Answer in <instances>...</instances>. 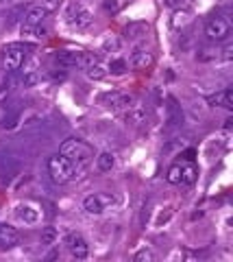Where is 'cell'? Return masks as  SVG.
<instances>
[{
    "label": "cell",
    "mask_w": 233,
    "mask_h": 262,
    "mask_svg": "<svg viewBox=\"0 0 233 262\" xmlns=\"http://www.w3.org/2000/svg\"><path fill=\"white\" fill-rule=\"evenodd\" d=\"M59 153L66 155V158L74 164L76 175L83 173V170L92 164V158H94V151L90 149V144H85L83 140H79V138H68V140H63L59 146Z\"/></svg>",
    "instance_id": "cell-1"
},
{
    "label": "cell",
    "mask_w": 233,
    "mask_h": 262,
    "mask_svg": "<svg viewBox=\"0 0 233 262\" xmlns=\"http://www.w3.org/2000/svg\"><path fill=\"white\" fill-rule=\"evenodd\" d=\"M48 175H50V179L55 184H68L72 182V179L76 177V170H74V164H72L66 155H50L48 158Z\"/></svg>",
    "instance_id": "cell-2"
},
{
    "label": "cell",
    "mask_w": 233,
    "mask_h": 262,
    "mask_svg": "<svg viewBox=\"0 0 233 262\" xmlns=\"http://www.w3.org/2000/svg\"><path fill=\"white\" fill-rule=\"evenodd\" d=\"M63 20H66L68 27L76 29V31H85L92 27L94 15L85 9V7L79 3V0H70L66 5V11H63Z\"/></svg>",
    "instance_id": "cell-3"
},
{
    "label": "cell",
    "mask_w": 233,
    "mask_h": 262,
    "mask_svg": "<svg viewBox=\"0 0 233 262\" xmlns=\"http://www.w3.org/2000/svg\"><path fill=\"white\" fill-rule=\"evenodd\" d=\"M196 175L198 170L194 166V162L192 160H186V162H179V164H172L170 168H168V175L166 179L170 184H183V186H190L196 182Z\"/></svg>",
    "instance_id": "cell-4"
},
{
    "label": "cell",
    "mask_w": 233,
    "mask_h": 262,
    "mask_svg": "<svg viewBox=\"0 0 233 262\" xmlns=\"http://www.w3.org/2000/svg\"><path fill=\"white\" fill-rule=\"evenodd\" d=\"M116 206V196L109 192H96V194H87L83 199V210L92 216H100L105 210Z\"/></svg>",
    "instance_id": "cell-5"
},
{
    "label": "cell",
    "mask_w": 233,
    "mask_h": 262,
    "mask_svg": "<svg viewBox=\"0 0 233 262\" xmlns=\"http://www.w3.org/2000/svg\"><path fill=\"white\" fill-rule=\"evenodd\" d=\"M24 61H27V46H22V44L5 46V51H3V68L7 72L20 70L24 66Z\"/></svg>",
    "instance_id": "cell-6"
},
{
    "label": "cell",
    "mask_w": 233,
    "mask_h": 262,
    "mask_svg": "<svg viewBox=\"0 0 233 262\" xmlns=\"http://www.w3.org/2000/svg\"><path fill=\"white\" fill-rule=\"evenodd\" d=\"M100 101L105 107L114 110V112H126L135 103V96L128 92H107L100 96Z\"/></svg>",
    "instance_id": "cell-7"
},
{
    "label": "cell",
    "mask_w": 233,
    "mask_h": 262,
    "mask_svg": "<svg viewBox=\"0 0 233 262\" xmlns=\"http://www.w3.org/2000/svg\"><path fill=\"white\" fill-rule=\"evenodd\" d=\"M229 33H231V27H229V22L220 18V15H216V18H210L205 24V35L212 39V42H224V39L229 37Z\"/></svg>",
    "instance_id": "cell-8"
},
{
    "label": "cell",
    "mask_w": 233,
    "mask_h": 262,
    "mask_svg": "<svg viewBox=\"0 0 233 262\" xmlns=\"http://www.w3.org/2000/svg\"><path fill=\"white\" fill-rule=\"evenodd\" d=\"M66 247L72 253V258H76V260H85L90 256V245H87V241L79 232L66 234Z\"/></svg>",
    "instance_id": "cell-9"
},
{
    "label": "cell",
    "mask_w": 233,
    "mask_h": 262,
    "mask_svg": "<svg viewBox=\"0 0 233 262\" xmlns=\"http://www.w3.org/2000/svg\"><path fill=\"white\" fill-rule=\"evenodd\" d=\"M20 245V234L18 229L9 223H0V249L3 251H9L13 247Z\"/></svg>",
    "instance_id": "cell-10"
},
{
    "label": "cell",
    "mask_w": 233,
    "mask_h": 262,
    "mask_svg": "<svg viewBox=\"0 0 233 262\" xmlns=\"http://www.w3.org/2000/svg\"><path fill=\"white\" fill-rule=\"evenodd\" d=\"M15 216L27 225H35L39 221V210L33 206V203H20V206L15 208Z\"/></svg>",
    "instance_id": "cell-11"
},
{
    "label": "cell",
    "mask_w": 233,
    "mask_h": 262,
    "mask_svg": "<svg viewBox=\"0 0 233 262\" xmlns=\"http://www.w3.org/2000/svg\"><path fill=\"white\" fill-rule=\"evenodd\" d=\"M152 66V53H148L146 48H135L131 55V68L135 70H146Z\"/></svg>",
    "instance_id": "cell-12"
},
{
    "label": "cell",
    "mask_w": 233,
    "mask_h": 262,
    "mask_svg": "<svg viewBox=\"0 0 233 262\" xmlns=\"http://www.w3.org/2000/svg\"><path fill=\"white\" fill-rule=\"evenodd\" d=\"M55 63H59L61 68H79V63H81V53L59 51V53H55Z\"/></svg>",
    "instance_id": "cell-13"
},
{
    "label": "cell",
    "mask_w": 233,
    "mask_h": 262,
    "mask_svg": "<svg viewBox=\"0 0 233 262\" xmlns=\"http://www.w3.org/2000/svg\"><path fill=\"white\" fill-rule=\"evenodd\" d=\"M146 120H148V112H146V107H144V105L133 103L131 107L126 110V122H131V125L140 127V125H144Z\"/></svg>",
    "instance_id": "cell-14"
},
{
    "label": "cell",
    "mask_w": 233,
    "mask_h": 262,
    "mask_svg": "<svg viewBox=\"0 0 233 262\" xmlns=\"http://www.w3.org/2000/svg\"><path fill=\"white\" fill-rule=\"evenodd\" d=\"M207 103H210V105H218V107H224V110H233V92L229 88L220 90V92L207 96Z\"/></svg>",
    "instance_id": "cell-15"
},
{
    "label": "cell",
    "mask_w": 233,
    "mask_h": 262,
    "mask_svg": "<svg viewBox=\"0 0 233 262\" xmlns=\"http://www.w3.org/2000/svg\"><path fill=\"white\" fill-rule=\"evenodd\" d=\"M48 9L44 7H29L27 15H24V24H33V27H42V22L48 18Z\"/></svg>",
    "instance_id": "cell-16"
},
{
    "label": "cell",
    "mask_w": 233,
    "mask_h": 262,
    "mask_svg": "<svg viewBox=\"0 0 233 262\" xmlns=\"http://www.w3.org/2000/svg\"><path fill=\"white\" fill-rule=\"evenodd\" d=\"M166 110H168V127H179L181 122H183L181 105L176 103L174 98L170 96V98H168V105H166Z\"/></svg>",
    "instance_id": "cell-17"
},
{
    "label": "cell",
    "mask_w": 233,
    "mask_h": 262,
    "mask_svg": "<svg viewBox=\"0 0 233 262\" xmlns=\"http://www.w3.org/2000/svg\"><path fill=\"white\" fill-rule=\"evenodd\" d=\"M22 37L24 39H33V42H42L46 37V29L44 27H33V24H22Z\"/></svg>",
    "instance_id": "cell-18"
},
{
    "label": "cell",
    "mask_w": 233,
    "mask_h": 262,
    "mask_svg": "<svg viewBox=\"0 0 233 262\" xmlns=\"http://www.w3.org/2000/svg\"><path fill=\"white\" fill-rule=\"evenodd\" d=\"M114 166H116V155L114 153H109V151L98 153V158H96V168H98L100 173H109Z\"/></svg>",
    "instance_id": "cell-19"
},
{
    "label": "cell",
    "mask_w": 233,
    "mask_h": 262,
    "mask_svg": "<svg viewBox=\"0 0 233 262\" xmlns=\"http://www.w3.org/2000/svg\"><path fill=\"white\" fill-rule=\"evenodd\" d=\"M146 33H148V24L146 22H131L124 29V37L126 39H138V37H144Z\"/></svg>",
    "instance_id": "cell-20"
},
{
    "label": "cell",
    "mask_w": 233,
    "mask_h": 262,
    "mask_svg": "<svg viewBox=\"0 0 233 262\" xmlns=\"http://www.w3.org/2000/svg\"><path fill=\"white\" fill-rule=\"evenodd\" d=\"M85 72H87V77H90V79L100 81V79H105V77L109 75V68H107V63H102L100 59H96Z\"/></svg>",
    "instance_id": "cell-21"
},
{
    "label": "cell",
    "mask_w": 233,
    "mask_h": 262,
    "mask_svg": "<svg viewBox=\"0 0 233 262\" xmlns=\"http://www.w3.org/2000/svg\"><path fill=\"white\" fill-rule=\"evenodd\" d=\"M107 68H109L111 75H124L128 70V63L124 59H111V63H107Z\"/></svg>",
    "instance_id": "cell-22"
},
{
    "label": "cell",
    "mask_w": 233,
    "mask_h": 262,
    "mask_svg": "<svg viewBox=\"0 0 233 262\" xmlns=\"http://www.w3.org/2000/svg\"><path fill=\"white\" fill-rule=\"evenodd\" d=\"M55 241H57V229L44 227L42 229V245H55Z\"/></svg>",
    "instance_id": "cell-23"
},
{
    "label": "cell",
    "mask_w": 233,
    "mask_h": 262,
    "mask_svg": "<svg viewBox=\"0 0 233 262\" xmlns=\"http://www.w3.org/2000/svg\"><path fill=\"white\" fill-rule=\"evenodd\" d=\"M102 51H105V53H116V51H120V39H118L116 35L107 37L105 42H102Z\"/></svg>",
    "instance_id": "cell-24"
},
{
    "label": "cell",
    "mask_w": 233,
    "mask_h": 262,
    "mask_svg": "<svg viewBox=\"0 0 233 262\" xmlns=\"http://www.w3.org/2000/svg\"><path fill=\"white\" fill-rule=\"evenodd\" d=\"M133 260H135V262H152V260H155V253L144 247V249H140V251H135Z\"/></svg>",
    "instance_id": "cell-25"
},
{
    "label": "cell",
    "mask_w": 233,
    "mask_h": 262,
    "mask_svg": "<svg viewBox=\"0 0 233 262\" xmlns=\"http://www.w3.org/2000/svg\"><path fill=\"white\" fill-rule=\"evenodd\" d=\"M37 81H39V77H37V72H35V70H27V72H24V79H22V83L27 85V88L35 85Z\"/></svg>",
    "instance_id": "cell-26"
},
{
    "label": "cell",
    "mask_w": 233,
    "mask_h": 262,
    "mask_svg": "<svg viewBox=\"0 0 233 262\" xmlns=\"http://www.w3.org/2000/svg\"><path fill=\"white\" fill-rule=\"evenodd\" d=\"M59 3H61V0H42V7H44V9H48V11H55L59 7Z\"/></svg>",
    "instance_id": "cell-27"
},
{
    "label": "cell",
    "mask_w": 233,
    "mask_h": 262,
    "mask_svg": "<svg viewBox=\"0 0 233 262\" xmlns=\"http://www.w3.org/2000/svg\"><path fill=\"white\" fill-rule=\"evenodd\" d=\"M164 3H166V7H170V9H181V7H183V3H186V0H164Z\"/></svg>",
    "instance_id": "cell-28"
},
{
    "label": "cell",
    "mask_w": 233,
    "mask_h": 262,
    "mask_svg": "<svg viewBox=\"0 0 233 262\" xmlns=\"http://www.w3.org/2000/svg\"><path fill=\"white\" fill-rule=\"evenodd\" d=\"M105 9L107 11H116L118 9V3H116V0H105Z\"/></svg>",
    "instance_id": "cell-29"
},
{
    "label": "cell",
    "mask_w": 233,
    "mask_h": 262,
    "mask_svg": "<svg viewBox=\"0 0 233 262\" xmlns=\"http://www.w3.org/2000/svg\"><path fill=\"white\" fill-rule=\"evenodd\" d=\"M231 53H233V46L229 44V46H224V51H222V57H224V59H231Z\"/></svg>",
    "instance_id": "cell-30"
},
{
    "label": "cell",
    "mask_w": 233,
    "mask_h": 262,
    "mask_svg": "<svg viewBox=\"0 0 233 262\" xmlns=\"http://www.w3.org/2000/svg\"><path fill=\"white\" fill-rule=\"evenodd\" d=\"M0 3H5V0H0Z\"/></svg>",
    "instance_id": "cell-31"
}]
</instances>
